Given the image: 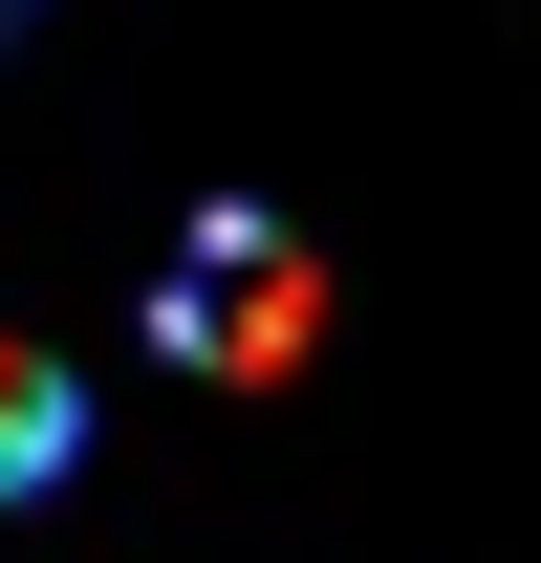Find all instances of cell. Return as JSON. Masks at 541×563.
Segmentation results:
<instances>
[{
  "label": "cell",
  "mask_w": 541,
  "mask_h": 563,
  "mask_svg": "<svg viewBox=\"0 0 541 563\" xmlns=\"http://www.w3.org/2000/svg\"><path fill=\"white\" fill-rule=\"evenodd\" d=\"M152 325H174V368L281 390V368L325 347V261H303L281 217H196V239H174V282H152Z\"/></svg>",
  "instance_id": "1"
},
{
  "label": "cell",
  "mask_w": 541,
  "mask_h": 563,
  "mask_svg": "<svg viewBox=\"0 0 541 563\" xmlns=\"http://www.w3.org/2000/svg\"><path fill=\"white\" fill-rule=\"evenodd\" d=\"M66 455H87V390H66L44 347H0V498H44Z\"/></svg>",
  "instance_id": "2"
},
{
  "label": "cell",
  "mask_w": 541,
  "mask_h": 563,
  "mask_svg": "<svg viewBox=\"0 0 541 563\" xmlns=\"http://www.w3.org/2000/svg\"><path fill=\"white\" fill-rule=\"evenodd\" d=\"M0 22H22V0H0Z\"/></svg>",
  "instance_id": "3"
}]
</instances>
